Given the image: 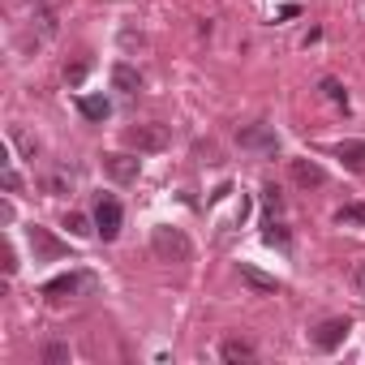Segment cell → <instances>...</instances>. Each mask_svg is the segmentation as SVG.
I'll return each mask as SVG.
<instances>
[{
    "label": "cell",
    "mask_w": 365,
    "mask_h": 365,
    "mask_svg": "<svg viewBox=\"0 0 365 365\" xmlns=\"http://www.w3.org/2000/svg\"><path fill=\"white\" fill-rule=\"evenodd\" d=\"M150 250L163 262H190L194 258V245H190V237L180 232V228H155L150 232Z\"/></svg>",
    "instance_id": "6da1fadb"
},
{
    "label": "cell",
    "mask_w": 365,
    "mask_h": 365,
    "mask_svg": "<svg viewBox=\"0 0 365 365\" xmlns=\"http://www.w3.org/2000/svg\"><path fill=\"white\" fill-rule=\"evenodd\" d=\"M91 288H95V275H91V271H69V275H61V279H48V284H43V297L65 301V297L91 292Z\"/></svg>",
    "instance_id": "7a4b0ae2"
},
{
    "label": "cell",
    "mask_w": 365,
    "mask_h": 365,
    "mask_svg": "<svg viewBox=\"0 0 365 365\" xmlns=\"http://www.w3.org/2000/svg\"><path fill=\"white\" fill-rule=\"evenodd\" d=\"M125 142L142 155V150H163L168 146V129L163 125H133L129 133H125Z\"/></svg>",
    "instance_id": "3957f363"
},
{
    "label": "cell",
    "mask_w": 365,
    "mask_h": 365,
    "mask_svg": "<svg viewBox=\"0 0 365 365\" xmlns=\"http://www.w3.org/2000/svg\"><path fill=\"white\" fill-rule=\"evenodd\" d=\"M120 202H112V198H99L95 202V228H99V237L103 241H116L120 237Z\"/></svg>",
    "instance_id": "277c9868"
},
{
    "label": "cell",
    "mask_w": 365,
    "mask_h": 365,
    "mask_svg": "<svg viewBox=\"0 0 365 365\" xmlns=\"http://www.w3.org/2000/svg\"><path fill=\"white\" fill-rule=\"evenodd\" d=\"M26 237H31V250H35L39 262H52V258H65V254H69V245L56 241L48 228H26Z\"/></svg>",
    "instance_id": "5b68a950"
},
{
    "label": "cell",
    "mask_w": 365,
    "mask_h": 365,
    "mask_svg": "<svg viewBox=\"0 0 365 365\" xmlns=\"http://www.w3.org/2000/svg\"><path fill=\"white\" fill-rule=\"evenodd\" d=\"M348 331H352V322H348V318H327V322L314 331V344H318L322 352H335V348L348 339Z\"/></svg>",
    "instance_id": "8992f818"
},
{
    "label": "cell",
    "mask_w": 365,
    "mask_h": 365,
    "mask_svg": "<svg viewBox=\"0 0 365 365\" xmlns=\"http://www.w3.org/2000/svg\"><path fill=\"white\" fill-rule=\"evenodd\" d=\"M241 146H245V150L275 155V150H279V138H275V129H267V125H250V129H241Z\"/></svg>",
    "instance_id": "52a82bcc"
},
{
    "label": "cell",
    "mask_w": 365,
    "mask_h": 365,
    "mask_svg": "<svg viewBox=\"0 0 365 365\" xmlns=\"http://www.w3.org/2000/svg\"><path fill=\"white\" fill-rule=\"evenodd\" d=\"M103 172L116 180V185H129V180H138V159L133 155H103Z\"/></svg>",
    "instance_id": "ba28073f"
},
{
    "label": "cell",
    "mask_w": 365,
    "mask_h": 365,
    "mask_svg": "<svg viewBox=\"0 0 365 365\" xmlns=\"http://www.w3.org/2000/svg\"><path fill=\"white\" fill-rule=\"evenodd\" d=\"M292 180L301 190H318V185H327V168L314 159H292Z\"/></svg>",
    "instance_id": "9c48e42d"
},
{
    "label": "cell",
    "mask_w": 365,
    "mask_h": 365,
    "mask_svg": "<svg viewBox=\"0 0 365 365\" xmlns=\"http://www.w3.org/2000/svg\"><path fill=\"white\" fill-rule=\"evenodd\" d=\"M112 86H116V91H125V95H138V91H142V78H138V69L116 65V69H112Z\"/></svg>",
    "instance_id": "30bf717a"
},
{
    "label": "cell",
    "mask_w": 365,
    "mask_h": 365,
    "mask_svg": "<svg viewBox=\"0 0 365 365\" xmlns=\"http://www.w3.org/2000/svg\"><path fill=\"white\" fill-rule=\"evenodd\" d=\"M78 112H82L86 120H108L112 103H108V99H99V95H82V99H78Z\"/></svg>",
    "instance_id": "8fae6325"
},
{
    "label": "cell",
    "mask_w": 365,
    "mask_h": 365,
    "mask_svg": "<svg viewBox=\"0 0 365 365\" xmlns=\"http://www.w3.org/2000/svg\"><path fill=\"white\" fill-rule=\"evenodd\" d=\"M335 155H339L348 168H365V142H352V138H344V142H335Z\"/></svg>",
    "instance_id": "7c38bea8"
},
{
    "label": "cell",
    "mask_w": 365,
    "mask_h": 365,
    "mask_svg": "<svg viewBox=\"0 0 365 365\" xmlns=\"http://www.w3.org/2000/svg\"><path fill=\"white\" fill-rule=\"evenodd\" d=\"M241 279H245L250 288H258V292H279V279H275V275H262V271H254V267H241Z\"/></svg>",
    "instance_id": "4fadbf2b"
},
{
    "label": "cell",
    "mask_w": 365,
    "mask_h": 365,
    "mask_svg": "<svg viewBox=\"0 0 365 365\" xmlns=\"http://www.w3.org/2000/svg\"><path fill=\"white\" fill-rule=\"evenodd\" d=\"M220 356H224V361H254V344H245V339H228V344L220 348Z\"/></svg>",
    "instance_id": "5bb4252c"
},
{
    "label": "cell",
    "mask_w": 365,
    "mask_h": 365,
    "mask_svg": "<svg viewBox=\"0 0 365 365\" xmlns=\"http://www.w3.org/2000/svg\"><path fill=\"white\" fill-rule=\"evenodd\" d=\"M65 228H69V237H78V241H82V237H91V232H99V228H91V220H86V215H78V211H69V215H65Z\"/></svg>",
    "instance_id": "9a60e30c"
},
{
    "label": "cell",
    "mask_w": 365,
    "mask_h": 365,
    "mask_svg": "<svg viewBox=\"0 0 365 365\" xmlns=\"http://www.w3.org/2000/svg\"><path fill=\"white\" fill-rule=\"evenodd\" d=\"M339 224H356V228H365V202H352V207H339V215H335Z\"/></svg>",
    "instance_id": "2e32d148"
},
{
    "label": "cell",
    "mask_w": 365,
    "mask_h": 365,
    "mask_svg": "<svg viewBox=\"0 0 365 365\" xmlns=\"http://www.w3.org/2000/svg\"><path fill=\"white\" fill-rule=\"evenodd\" d=\"M14 142L22 146V155H26V159H35V155H39V142H35L31 133H22V129H14Z\"/></svg>",
    "instance_id": "e0dca14e"
},
{
    "label": "cell",
    "mask_w": 365,
    "mask_h": 365,
    "mask_svg": "<svg viewBox=\"0 0 365 365\" xmlns=\"http://www.w3.org/2000/svg\"><path fill=\"white\" fill-rule=\"evenodd\" d=\"M262 202H267V211H271V215H279V211H284V198H279V190H275V185H267V190H262Z\"/></svg>",
    "instance_id": "ac0fdd59"
},
{
    "label": "cell",
    "mask_w": 365,
    "mask_h": 365,
    "mask_svg": "<svg viewBox=\"0 0 365 365\" xmlns=\"http://www.w3.org/2000/svg\"><path fill=\"white\" fill-rule=\"evenodd\" d=\"M43 361H48V365H61V361H69V348H65V344H48V348H43Z\"/></svg>",
    "instance_id": "d6986e66"
},
{
    "label": "cell",
    "mask_w": 365,
    "mask_h": 365,
    "mask_svg": "<svg viewBox=\"0 0 365 365\" xmlns=\"http://www.w3.org/2000/svg\"><path fill=\"white\" fill-rule=\"evenodd\" d=\"M322 95H327V99H335V103H344V86H339L335 78H327V82H322Z\"/></svg>",
    "instance_id": "ffe728a7"
},
{
    "label": "cell",
    "mask_w": 365,
    "mask_h": 365,
    "mask_svg": "<svg viewBox=\"0 0 365 365\" xmlns=\"http://www.w3.org/2000/svg\"><path fill=\"white\" fill-rule=\"evenodd\" d=\"M262 237H267V245H288V232H284L279 224H271V228H267Z\"/></svg>",
    "instance_id": "44dd1931"
},
{
    "label": "cell",
    "mask_w": 365,
    "mask_h": 365,
    "mask_svg": "<svg viewBox=\"0 0 365 365\" xmlns=\"http://www.w3.org/2000/svg\"><path fill=\"white\" fill-rule=\"evenodd\" d=\"M5 190H9V194H18V190H22V176H18L9 163H5Z\"/></svg>",
    "instance_id": "7402d4cb"
},
{
    "label": "cell",
    "mask_w": 365,
    "mask_h": 365,
    "mask_svg": "<svg viewBox=\"0 0 365 365\" xmlns=\"http://www.w3.org/2000/svg\"><path fill=\"white\" fill-rule=\"evenodd\" d=\"M18 271V254H14V245H5V275H14Z\"/></svg>",
    "instance_id": "603a6c76"
},
{
    "label": "cell",
    "mask_w": 365,
    "mask_h": 365,
    "mask_svg": "<svg viewBox=\"0 0 365 365\" xmlns=\"http://www.w3.org/2000/svg\"><path fill=\"white\" fill-rule=\"evenodd\" d=\"M65 78H69V82H73V86H78V82H82V78H86V65H73V69H65Z\"/></svg>",
    "instance_id": "cb8c5ba5"
},
{
    "label": "cell",
    "mask_w": 365,
    "mask_h": 365,
    "mask_svg": "<svg viewBox=\"0 0 365 365\" xmlns=\"http://www.w3.org/2000/svg\"><path fill=\"white\" fill-rule=\"evenodd\" d=\"M356 284H361V288H365V271H356Z\"/></svg>",
    "instance_id": "d4e9b609"
}]
</instances>
